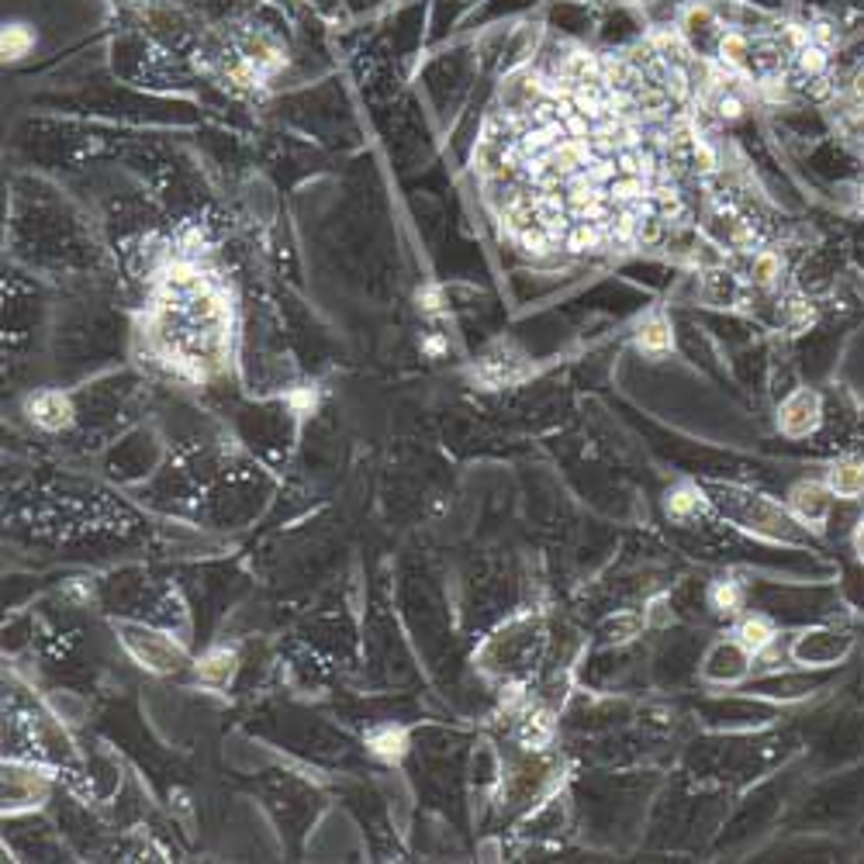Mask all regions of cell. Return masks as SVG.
<instances>
[{
    "label": "cell",
    "instance_id": "cell-1",
    "mask_svg": "<svg viewBox=\"0 0 864 864\" xmlns=\"http://www.w3.org/2000/svg\"><path fill=\"white\" fill-rule=\"evenodd\" d=\"M723 516H730L743 532L764 536V540H795L799 522L792 519L789 509H782L779 501H771L764 495L754 491H740V488H720L716 498H709Z\"/></svg>",
    "mask_w": 864,
    "mask_h": 864
},
{
    "label": "cell",
    "instance_id": "cell-2",
    "mask_svg": "<svg viewBox=\"0 0 864 864\" xmlns=\"http://www.w3.org/2000/svg\"><path fill=\"white\" fill-rule=\"evenodd\" d=\"M785 509L792 512V519L802 529L823 532V526L830 519V509H833V491L826 488V481H795L789 488Z\"/></svg>",
    "mask_w": 864,
    "mask_h": 864
},
{
    "label": "cell",
    "instance_id": "cell-3",
    "mask_svg": "<svg viewBox=\"0 0 864 864\" xmlns=\"http://www.w3.org/2000/svg\"><path fill=\"white\" fill-rule=\"evenodd\" d=\"M823 426V398L813 387H799L779 408V429L789 439H806Z\"/></svg>",
    "mask_w": 864,
    "mask_h": 864
},
{
    "label": "cell",
    "instance_id": "cell-4",
    "mask_svg": "<svg viewBox=\"0 0 864 864\" xmlns=\"http://www.w3.org/2000/svg\"><path fill=\"white\" fill-rule=\"evenodd\" d=\"M851 650V637L847 633H833V630H816V633H802L792 658L806 668H826L837 664L844 653Z\"/></svg>",
    "mask_w": 864,
    "mask_h": 864
},
{
    "label": "cell",
    "instance_id": "cell-5",
    "mask_svg": "<svg viewBox=\"0 0 864 864\" xmlns=\"http://www.w3.org/2000/svg\"><path fill=\"white\" fill-rule=\"evenodd\" d=\"M751 661H754V653L743 647L736 637H730V640H723V643H716L709 650L705 678H712V681H740V678H748Z\"/></svg>",
    "mask_w": 864,
    "mask_h": 864
},
{
    "label": "cell",
    "instance_id": "cell-6",
    "mask_svg": "<svg viewBox=\"0 0 864 864\" xmlns=\"http://www.w3.org/2000/svg\"><path fill=\"white\" fill-rule=\"evenodd\" d=\"M28 415H32L35 426H42L49 433H59L73 423V401L63 392H39V395L28 398Z\"/></svg>",
    "mask_w": 864,
    "mask_h": 864
},
{
    "label": "cell",
    "instance_id": "cell-7",
    "mask_svg": "<svg viewBox=\"0 0 864 864\" xmlns=\"http://www.w3.org/2000/svg\"><path fill=\"white\" fill-rule=\"evenodd\" d=\"M823 481L833 491V498H841V501L864 498V457H841L837 464H830Z\"/></svg>",
    "mask_w": 864,
    "mask_h": 864
},
{
    "label": "cell",
    "instance_id": "cell-8",
    "mask_svg": "<svg viewBox=\"0 0 864 864\" xmlns=\"http://www.w3.org/2000/svg\"><path fill=\"white\" fill-rule=\"evenodd\" d=\"M705 505H712L709 498H705V491L699 488V485H692V481H678L674 488H668L664 491V512H668V519H674V522H689V519H695Z\"/></svg>",
    "mask_w": 864,
    "mask_h": 864
},
{
    "label": "cell",
    "instance_id": "cell-9",
    "mask_svg": "<svg viewBox=\"0 0 864 864\" xmlns=\"http://www.w3.org/2000/svg\"><path fill=\"white\" fill-rule=\"evenodd\" d=\"M733 637L758 658V653H764L774 640H779V626H774V622H771L768 616H761V612H758V616H743V619L736 622Z\"/></svg>",
    "mask_w": 864,
    "mask_h": 864
},
{
    "label": "cell",
    "instance_id": "cell-10",
    "mask_svg": "<svg viewBox=\"0 0 864 864\" xmlns=\"http://www.w3.org/2000/svg\"><path fill=\"white\" fill-rule=\"evenodd\" d=\"M709 606H712V612L736 619V616H743V606H748V588H743L736 578L712 581L709 585Z\"/></svg>",
    "mask_w": 864,
    "mask_h": 864
},
{
    "label": "cell",
    "instance_id": "cell-11",
    "mask_svg": "<svg viewBox=\"0 0 864 864\" xmlns=\"http://www.w3.org/2000/svg\"><path fill=\"white\" fill-rule=\"evenodd\" d=\"M367 748H370V754H377L380 761L395 764V761H401V758L408 754V733H405L401 726H395V723H384V726H377V730L367 733Z\"/></svg>",
    "mask_w": 864,
    "mask_h": 864
},
{
    "label": "cell",
    "instance_id": "cell-12",
    "mask_svg": "<svg viewBox=\"0 0 864 864\" xmlns=\"http://www.w3.org/2000/svg\"><path fill=\"white\" fill-rule=\"evenodd\" d=\"M640 349L650 356H664L674 346V333H671V322L664 315H653L650 322L640 325V336H637Z\"/></svg>",
    "mask_w": 864,
    "mask_h": 864
},
{
    "label": "cell",
    "instance_id": "cell-13",
    "mask_svg": "<svg viewBox=\"0 0 864 864\" xmlns=\"http://www.w3.org/2000/svg\"><path fill=\"white\" fill-rule=\"evenodd\" d=\"M232 674H235V653L232 650H212L197 664V681H204V684H228Z\"/></svg>",
    "mask_w": 864,
    "mask_h": 864
},
{
    "label": "cell",
    "instance_id": "cell-14",
    "mask_svg": "<svg viewBox=\"0 0 864 864\" xmlns=\"http://www.w3.org/2000/svg\"><path fill=\"white\" fill-rule=\"evenodd\" d=\"M28 45H32V35H28L21 24H11L4 32V55L8 59H21L28 52Z\"/></svg>",
    "mask_w": 864,
    "mask_h": 864
},
{
    "label": "cell",
    "instance_id": "cell-15",
    "mask_svg": "<svg viewBox=\"0 0 864 864\" xmlns=\"http://www.w3.org/2000/svg\"><path fill=\"white\" fill-rule=\"evenodd\" d=\"M779 271H782V260L774 256V253L754 256V281H758V284H771L774 277H779Z\"/></svg>",
    "mask_w": 864,
    "mask_h": 864
},
{
    "label": "cell",
    "instance_id": "cell-16",
    "mask_svg": "<svg viewBox=\"0 0 864 864\" xmlns=\"http://www.w3.org/2000/svg\"><path fill=\"white\" fill-rule=\"evenodd\" d=\"M851 550H854V557L864 563V516L854 522V532H851Z\"/></svg>",
    "mask_w": 864,
    "mask_h": 864
}]
</instances>
